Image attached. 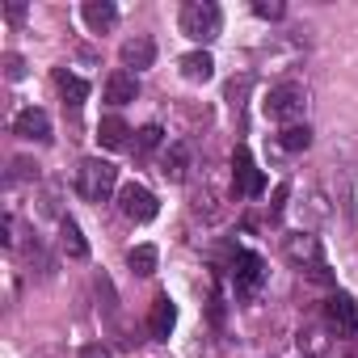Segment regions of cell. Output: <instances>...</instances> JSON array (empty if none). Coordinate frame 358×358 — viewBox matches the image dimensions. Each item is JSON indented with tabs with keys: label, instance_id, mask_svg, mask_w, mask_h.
I'll list each match as a JSON object with an SVG mask.
<instances>
[{
	"label": "cell",
	"instance_id": "1",
	"mask_svg": "<svg viewBox=\"0 0 358 358\" xmlns=\"http://www.w3.org/2000/svg\"><path fill=\"white\" fill-rule=\"evenodd\" d=\"M114 186H118V169L110 160H97V156L80 160V169H76V194L85 203H106L114 194Z\"/></svg>",
	"mask_w": 358,
	"mask_h": 358
},
{
	"label": "cell",
	"instance_id": "2",
	"mask_svg": "<svg viewBox=\"0 0 358 358\" xmlns=\"http://www.w3.org/2000/svg\"><path fill=\"white\" fill-rule=\"evenodd\" d=\"M224 26V13L215 0H186L182 5V34L194 43H215Z\"/></svg>",
	"mask_w": 358,
	"mask_h": 358
},
{
	"label": "cell",
	"instance_id": "3",
	"mask_svg": "<svg viewBox=\"0 0 358 358\" xmlns=\"http://www.w3.org/2000/svg\"><path fill=\"white\" fill-rule=\"evenodd\" d=\"M303 106H308V93H303V85H295V80H282V85H274V89L266 93V114H270L274 122H282V127H295V122L303 118Z\"/></svg>",
	"mask_w": 358,
	"mask_h": 358
},
{
	"label": "cell",
	"instance_id": "4",
	"mask_svg": "<svg viewBox=\"0 0 358 358\" xmlns=\"http://www.w3.org/2000/svg\"><path fill=\"white\" fill-rule=\"evenodd\" d=\"M282 253H287L291 266H299V270H308L312 278L329 282V274H324V253H320V241H316L312 232H291V236L282 241Z\"/></svg>",
	"mask_w": 358,
	"mask_h": 358
},
{
	"label": "cell",
	"instance_id": "5",
	"mask_svg": "<svg viewBox=\"0 0 358 358\" xmlns=\"http://www.w3.org/2000/svg\"><path fill=\"white\" fill-rule=\"evenodd\" d=\"M232 190H236V199H257L266 190V177H262V169L245 143L232 152Z\"/></svg>",
	"mask_w": 358,
	"mask_h": 358
},
{
	"label": "cell",
	"instance_id": "6",
	"mask_svg": "<svg viewBox=\"0 0 358 358\" xmlns=\"http://www.w3.org/2000/svg\"><path fill=\"white\" fill-rule=\"evenodd\" d=\"M118 211H122L131 224H148V220H156L160 203H156V194H152L148 186L131 182V186H122V190H118Z\"/></svg>",
	"mask_w": 358,
	"mask_h": 358
},
{
	"label": "cell",
	"instance_id": "7",
	"mask_svg": "<svg viewBox=\"0 0 358 358\" xmlns=\"http://www.w3.org/2000/svg\"><path fill=\"white\" fill-rule=\"evenodd\" d=\"M262 278H266V262L257 253H236L232 257V287H236V295H253L262 287Z\"/></svg>",
	"mask_w": 358,
	"mask_h": 358
},
{
	"label": "cell",
	"instance_id": "8",
	"mask_svg": "<svg viewBox=\"0 0 358 358\" xmlns=\"http://www.w3.org/2000/svg\"><path fill=\"white\" fill-rule=\"evenodd\" d=\"M13 135L34 139V143H51V139H55V135H51V118H47V110H38V106L17 110V118H13Z\"/></svg>",
	"mask_w": 358,
	"mask_h": 358
},
{
	"label": "cell",
	"instance_id": "9",
	"mask_svg": "<svg viewBox=\"0 0 358 358\" xmlns=\"http://www.w3.org/2000/svg\"><path fill=\"white\" fill-rule=\"evenodd\" d=\"M160 177L164 182H186L190 177V143L173 139L169 148H160Z\"/></svg>",
	"mask_w": 358,
	"mask_h": 358
},
{
	"label": "cell",
	"instance_id": "10",
	"mask_svg": "<svg viewBox=\"0 0 358 358\" xmlns=\"http://www.w3.org/2000/svg\"><path fill=\"white\" fill-rule=\"evenodd\" d=\"M173 324H177V303H173L169 295H156V299H152V312H148V333H152V341H169Z\"/></svg>",
	"mask_w": 358,
	"mask_h": 358
},
{
	"label": "cell",
	"instance_id": "11",
	"mask_svg": "<svg viewBox=\"0 0 358 358\" xmlns=\"http://www.w3.org/2000/svg\"><path fill=\"white\" fill-rule=\"evenodd\" d=\"M324 316H329V324H333L337 333H345V337L358 333V308H354L350 295H333V299L324 303Z\"/></svg>",
	"mask_w": 358,
	"mask_h": 358
},
{
	"label": "cell",
	"instance_id": "12",
	"mask_svg": "<svg viewBox=\"0 0 358 358\" xmlns=\"http://www.w3.org/2000/svg\"><path fill=\"white\" fill-rule=\"evenodd\" d=\"M118 55H122V68H127V72H131V68L139 72V68H152V64H156V43H152L148 34H135V38L122 43Z\"/></svg>",
	"mask_w": 358,
	"mask_h": 358
},
{
	"label": "cell",
	"instance_id": "13",
	"mask_svg": "<svg viewBox=\"0 0 358 358\" xmlns=\"http://www.w3.org/2000/svg\"><path fill=\"white\" fill-rule=\"evenodd\" d=\"M135 97H139V80H135V72H127V68L110 72V80H106V101H110V106H131Z\"/></svg>",
	"mask_w": 358,
	"mask_h": 358
},
{
	"label": "cell",
	"instance_id": "14",
	"mask_svg": "<svg viewBox=\"0 0 358 358\" xmlns=\"http://www.w3.org/2000/svg\"><path fill=\"white\" fill-rule=\"evenodd\" d=\"M80 17H85V26H89L93 34H106V30H114V22H118V9L110 5V0H89V5L80 9Z\"/></svg>",
	"mask_w": 358,
	"mask_h": 358
},
{
	"label": "cell",
	"instance_id": "15",
	"mask_svg": "<svg viewBox=\"0 0 358 358\" xmlns=\"http://www.w3.org/2000/svg\"><path fill=\"white\" fill-rule=\"evenodd\" d=\"M55 89H59V97H64V106H68V110H80V106H85V97H89V85H85L80 76H72L68 68H59V72H55Z\"/></svg>",
	"mask_w": 358,
	"mask_h": 358
},
{
	"label": "cell",
	"instance_id": "16",
	"mask_svg": "<svg viewBox=\"0 0 358 358\" xmlns=\"http://www.w3.org/2000/svg\"><path fill=\"white\" fill-rule=\"evenodd\" d=\"M59 249H64L72 262H85V257H89V241L80 236L76 220H59Z\"/></svg>",
	"mask_w": 358,
	"mask_h": 358
},
{
	"label": "cell",
	"instance_id": "17",
	"mask_svg": "<svg viewBox=\"0 0 358 358\" xmlns=\"http://www.w3.org/2000/svg\"><path fill=\"white\" fill-rule=\"evenodd\" d=\"M182 76L194 80V85H207V80L215 76V59H211L207 51H190V55L182 59Z\"/></svg>",
	"mask_w": 358,
	"mask_h": 358
},
{
	"label": "cell",
	"instance_id": "18",
	"mask_svg": "<svg viewBox=\"0 0 358 358\" xmlns=\"http://www.w3.org/2000/svg\"><path fill=\"white\" fill-rule=\"evenodd\" d=\"M127 135H131V127H127V122H122L118 114L101 118V127H97V139H101V148H110V152L127 148Z\"/></svg>",
	"mask_w": 358,
	"mask_h": 358
},
{
	"label": "cell",
	"instance_id": "19",
	"mask_svg": "<svg viewBox=\"0 0 358 358\" xmlns=\"http://www.w3.org/2000/svg\"><path fill=\"white\" fill-rule=\"evenodd\" d=\"M156 262H160V253H156V245H135L131 253H127V266L139 274V278H148V274H156Z\"/></svg>",
	"mask_w": 358,
	"mask_h": 358
},
{
	"label": "cell",
	"instance_id": "20",
	"mask_svg": "<svg viewBox=\"0 0 358 358\" xmlns=\"http://www.w3.org/2000/svg\"><path fill=\"white\" fill-rule=\"evenodd\" d=\"M160 143H164V131H160L156 122H148V127H139V131H135V143H131V148H135V156H139V160H148Z\"/></svg>",
	"mask_w": 358,
	"mask_h": 358
},
{
	"label": "cell",
	"instance_id": "21",
	"mask_svg": "<svg viewBox=\"0 0 358 358\" xmlns=\"http://www.w3.org/2000/svg\"><path fill=\"white\" fill-rule=\"evenodd\" d=\"M278 143H282L287 152H308V148H312V127H308V122H295V127H282V135H278Z\"/></svg>",
	"mask_w": 358,
	"mask_h": 358
},
{
	"label": "cell",
	"instance_id": "22",
	"mask_svg": "<svg viewBox=\"0 0 358 358\" xmlns=\"http://www.w3.org/2000/svg\"><path fill=\"white\" fill-rule=\"evenodd\" d=\"M34 177H38V164L34 160H13V173H9V182H34Z\"/></svg>",
	"mask_w": 358,
	"mask_h": 358
},
{
	"label": "cell",
	"instance_id": "23",
	"mask_svg": "<svg viewBox=\"0 0 358 358\" xmlns=\"http://www.w3.org/2000/svg\"><path fill=\"white\" fill-rule=\"evenodd\" d=\"M253 13H257L262 22H278V17H282L287 9L278 5V0H257V5H253Z\"/></svg>",
	"mask_w": 358,
	"mask_h": 358
},
{
	"label": "cell",
	"instance_id": "24",
	"mask_svg": "<svg viewBox=\"0 0 358 358\" xmlns=\"http://www.w3.org/2000/svg\"><path fill=\"white\" fill-rule=\"evenodd\" d=\"M5 76H9V80H22V76H26V59H22L17 51L5 55Z\"/></svg>",
	"mask_w": 358,
	"mask_h": 358
},
{
	"label": "cell",
	"instance_id": "25",
	"mask_svg": "<svg viewBox=\"0 0 358 358\" xmlns=\"http://www.w3.org/2000/svg\"><path fill=\"white\" fill-rule=\"evenodd\" d=\"M76 358H110V350L101 345V341H89V345H80V354Z\"/></svg>",
	"mask_w": 358,
	"mask_h": 358
},
{
	"label": "cell",
	"instance_id": "26",
	"mask_svg": "<svg viewBox=\"0 0 358 358\" xmlns=\"http://www.w3.org/2000/svg\"><path fill=\"white\" fill-rule=\"evenodd\" d=\"M26 17V5H9V22H22Z\"/></svg>",
	"mask_w": 358,
	"mask_h": 358
},
{
	"label": "cell",
	"instance_id": "27",
	"mask_svg": "<svg viewBox=\"0 0 358 358\" xmlns=\"http://www.w3.org/2000/svg\"><path fill=\"white\" fill-rule=\"evenodd\" d=\"M308 358H320V354H308Z\"/></svg>",
	"mask_w": 358,
	"mask_h": 358
}]
</instances>
